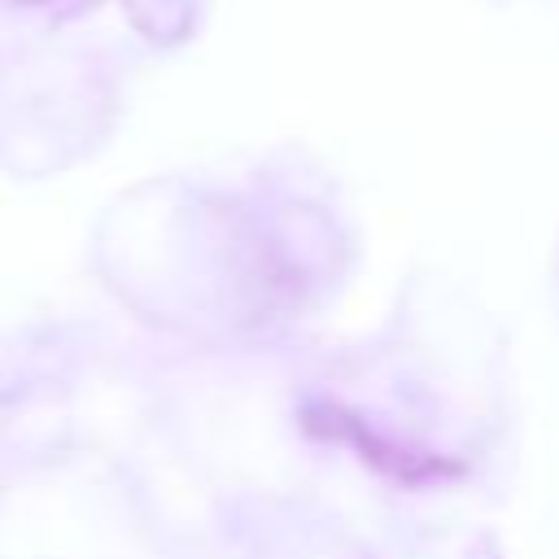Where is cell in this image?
Returning a JSON list of instances; mask_svg holds the SVG:
<instances>
[{
  "label": "cell",
  "instance_id": "cell-1",
  "mask_svg": "<svg viewBox=\"0 0 559 559\" xmlns=\"http://www.w3.org/2000/svg\"><path fill=\"white\" fill-rule=\"evenodd\" d=\"M297 424L306 437L328 441V445H349L358 454V463H367L380 480L397 485V489H428V485H445V480H463L467 463L441 450H428L419 441L393 437L384 428H376L362 411L336 402V397H310L297 411Z\"/></svg>",
  "mask_w": 559,
  "mask_h": 559
}]
</instances>
